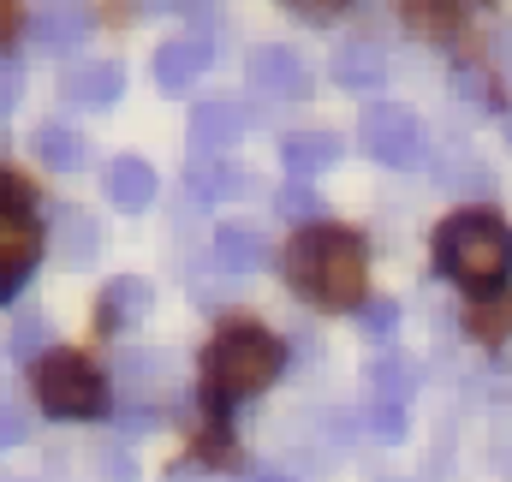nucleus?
Masks as SVG:
<instances>
[{
  "mask_svg": "<svg viewBox=\"0 0 512 482\" xmlns=\"http://www.w3.org/2000/svg\"><path fill=\"white\" fill-rule=\"evenodd\" d=\"M286 280L298 298H310L322 310H364V280H370L364 239L334 221L298 227V239L286 244Z\"/></svg>",
  "mask_w": 512,
  "mask_h": 482,
  "instance_id": "nucleus-1",
  "label": "nucleus"
},
{
  "mask_svg": "<svg viewBox=\"0 0 512 482\" xmlns=\"http://www.w3.org/2000/svg\"><path fill=\"white\" fill-rule=\"evenodd\" d=\"M435 262L465 292H501L512 274V227L489 209H465L435 227Z\"/></svg>",
  "mask_w": 512,
  "mask_h": 482,
  "instance_id": "nucleus-2",
  "label": "nucleus"
},
{
  "mask_svg": "<svg viewBox=\"0 0 512 482\" xmlns=\"http://www.w3.org/2000/svg\"><path fill=\"white\" fill-rule=\"evenodd\" d=\"M280 363H286V346H280L268 328H256V322H227V328L215 334L209 358H203V393H209L215 405H239V399L262 393V387L280 375Z\"/></svg>",
  "mask_w": 512,
  "mask_h": 482,
  "instance_id": "nucleus-3",
  "label": "nucleus"
},
{
  "mask_svg": "<svg viewBox=\"0 0 512 482\" xmlns=\"http://www.w3.org/2000/svg\"><path fill=\"white\" fill-rule=\"evenodd\" d=\"M36 399L54 417H96L108 405V381L78 352H48V358H36Z\"/></svg>",
  "mask_w": 512,
  "mask_h": 482,
  "instance_id": "nucleus-4",
  "label": "nucleus"
},
{
  "mask_svg": "<svg viewBox=\"0 0 512 482\" xmlns=\"http://www.w3.org/2000/svg\"><path fill=\"white\" fill-rule=\"evenodd\" d=\"M358 143L382 161V167H417L423 161V120L411 114V108H387V102H376L370 114H364V125H358Z\"/></svg>",
  "mask_w": 512,
  "mask_h": 482,
  "instance_id": "nucleus-5",
  "label": "nucleus"
},
{
  "mask_svg": "<svg viewBox=\"0 0 512 482\" xmlns=\"http://www.w3.org/2000/svg\"><path fill=\"white\" fill-rule=\"evenodd\" d=\"M42 256V227L30 221L24 203H0V298H12L24 286V274Z\"/></svg>",
  "mask_w": 512,
  "mask_h": 482,
  "instance_id": "nucleus-6",
  "label": "nucleus"
},
{
  "mask_svg": "<svg viewBox=\"0 0 512 482\" xmlns=\"http://www.w3.org/2000/svg\"><path fill=\"white\" fill-rule=\"evenodd\" d=\"M245 137V114L233 102H203L191 114V161H221Z\"/></svg>",
  "mask_w": 512,
  "mask_h": 482,
  "instance_id": "nucleus-7",
  "label": "nucleus"
},
{
  "mask_svg": "<svg viewBox=\"0 0 512 482\" xmlns=\"http://www.w3.org/2000/svg\"><path fill=\"white\" fill-rule=\"evenodd\" d=\"M90 6H78V0H54V6H42V12H30V42L36 48H48V54H66V48H78L84 36H90Z\"/></svg>",
  "mask_w": 512,
  "mask_h": 482,
  "instance_id": "nucleus-8",
  "label": "nucleus"
},
{
  "mask_svg": "<svg viewBox=\"0 0 512 482\" xmlns=\"http://www.w3.org/2000/svg\"><path fill=\"white\" fill-rule=\"evenodd\" d=\"M251 90L286 102V96H304V90H310V72H304V60H298L292 48L268 42V48H256L251 54Z\"/></svg>",
  "mask_w": 512,
  "mask_h": 482,
  "instance_id": "nucleus-9",
  "label": "nucleus"
},
{
  "mask_svg": "<svg viewBox=\"0 0 512 482\" xmlns=\"http://www.w3.org/2000/svg\"><path fill=\"white\" fill-rule=\"evenodd\" d=\"M203 72H209V42H203V36H173V42H161V54H155V84H161L167 96L191 90Z\"/></svg>",
  "mask_w": 512,
  "mask_h": 482,
  "instance_id": "nucleus-10",
  "label": "nucleus"
},
{
  "mask_svg": "<svg viewBox=\"0 0 512 482\" xmlns=\"http://www.w3.org/2000/svg\"><path fill=\"white\" fill-rule=\"evenodd\" d=\"M340 155H346V143H340L334 131H292V137L280 143V161H286V173H292V179H304V185H310L316 173H328Z\"/></svg>",
  "mask_w": 512,
  "mask_h": 482,
  "instance_id": "nucleus-11",
  "label": "nucleus"
},
{
  "mask_svg": "<svg viewBox=\"0 0 512 482\" xmlns=\"http://www.w3.org/2000/svg\"><path fill=\"white\" fill-rule=\"evenodd\" d=\"M102 191H108V203H114L120 215H137V209L155 203V167L137 161V155H120V161L102 173Z\"/></svg>",
  "mask_w": 512,
  "mask_h": 482,
  "instance_id": "nucleus-12",
  "label": "nucleus"
},
{
  "mask_svg": "<svg viewBox=\"0 0 512 482\" xmlns=\"http://www.w3.org/2000/svg\"><path fill=\"white\" fill-rule=\"evenodd\" d=\"M120 90H126L120 60H96V66L66 72V102H78V108H108V102H120Z\"/></svg>",
  "mask_w": 512,
  "mask_h": 482,
  "instance_id": "nucleus-13",
  "label": "nucleus"
},
{
  "mask_svg": "<svg viewBox=\"0 0 512 482\" xmlns=\"http://www.w3.org/2000/svg\"><path fill=\"white\" fill-rule=\"evenodd\" d=\"M268 262V244L256 227L245 221H227V227H215V268H227V274H256Z\"/></svg>",
  "mask_w": 512,
  "mask_h": 482,
  "instance_id": "nucleus-14",
  "label": "nucleus"
},
{
  "mask_svg": "<svg viewBox=\"0 0 512 482\" xmlns=\"http://www.w3.org/2000/svg\"><path fill=\"white\" fill-rule=\"evenodd\" d=\"M149 310V280H137V274H120L108 292H102V334H114V328H126Z\"/></svg>",
  "mask_w": 512,
  "mask_h": 482,
  "instance_id": "nucleus-15",
  "label": "nucleus"
},
{
  "mask_svg": "<svg viewBox=\"0 0 512 482\" xmlns=\"http://www.w3.org/2000/svg\"><path fill=\"white\" fill-rule=\"evenodd\" d=\"M334 78H340L346 90H382L387 60L370 48V42H352V48H340V54H334Z\"/></svg>",
  "mask_w": 512,
  "mask_h": 482,
  "instance_id": "nucleus-16",
  "label": "nucleus"
},
{
  "mask_svg": "<svg viewBox=\"0 0 512 482\" xmlns=\"http://www.w3.org/2000/svg\"><path fill=\"white\" fill-rule=\"evenodd\" d=\"M30 143H36V155H42L48 167H60V173H78V167L90 161V149H84V137H78L72 125H60V120H54V125H42V131H36Z\"/></svg>",
  "mask_w": 512,
  "mask_h": 482,
  "instance_id": "nucleus-17",
  "label": "nucleus"
},
{
  "mask_svg": "<svg viewBox=\"0 0 512 482\" xmlns=\"http://www.w3.org/2000/svg\"><path fill=\"white\" fill-rule=\"evenodd\" d=\"M370 387H376V399H387V405H405V399L417 393V363L411 358H382L376 369H370Z\"/></svg>",
  "mask_w": 512,
  "mask_h": 482,
  "instance_id": "nucleus-18",
  "label": "nucleus"
},
{
  "mask_svg": "<svg viewBox=\"0 0 512 482\" xmlns=\"http://www.w3.org/2000/svg\"><path fill=\"white\" fill-rule=\"evenodd\" d=\"M191 191L197 197H227V191H239V173L227 161H191Z\"/></svg>",
  "mask_w": 512,
  "mask_h": 482,
  "instance_id": "nucleus-19",
  "label": "nucleus"
},
{
  "mask_svg": "<svg viewBox=\"0 0 512 482\" xmlns=\"http://www.w3.org/2000/svg\"><path fill=\"white\" fill-rule=\"evenodd\" d=\"M60 227H66V256H72V268H84V262L96 256V227H90V215L66 209V215H60Z\"/></svg>",
  "mask_w": 512,
  "mask_h": 482,
  "instance_id": "nucleus-20",
  "label": "nucleus"
},
{
  "mask_svg": "<svg viewBox=\"0 0 512 482\" xmlns=\"http://www.w3.org/2000/svg\"><path fill=\"white\" fill-rule=\"evenodd\" d=\"M274 209H280L286 221H316V215H322V197H316V191H310L304 179H292V185H286V191L274 197Z\"/></svg>",
  "mask_w": 512,
  "mask_h": 482,
  "instance_id": "nucleus-21",
  "label": "nucleus"
},
{
  "mask_svg": "<svg viewBox=\"0 0 512 482\" xmlns=\"http://www.w3.org/2000/svg\"><path fill=\"white\" fill-rule=\"evenodd\" d=\"M507 328H512V304H507V298H501V304H477V310H471V334H477V340H489V346H495Z\"/></svg>",
  "mask_w": 512,
  "mask_h": 482,
  "instance_id": "nucleus-22",
  "label": "nucleus"
},
{
  "mask_svg": "<svg viewBox=\"0 0 512 482\" xmlns=\"http://www.w3.org/2000/svg\"><path fill=\"white\" fill-rule=\"evenodd\" d=\"M370 435H376V441H399V435H405V405L376 399V405H370Z\"/></svg>",
  "mask_w": 512,
  "mask_h": 482,
  "instance_id": "nucleus-23",
  "label": "nucleus"
},
{
  "mask_svg": "<svg viewBox=\"0 0 512 482\" xmlns=\"http://www.w3.org/2000/svg\"><path fill=\"white\" fill-rule=\"evenodd\" d=\"M42 340H48V322H42V316H24V322L12 328V358H36Z\"/></svg>",
  "mask_w": 512,
  "mask_h": 482,
  "instance_id": "nucleus-24",
  "label": "nucleus"
},
{
  "mask_svg": "<svg viewBox=\"0 0 512 482\" xmlns=\"http://www.w3.org/2000/svg\"><path fill=\"white\" fill-rule=\"evenodd\" d=\"M18 441H24V411L0 393V447H18Z\"/></svg>",
  "mask_w": 512,
  "mask_h": 482,
  "instance_id": "nucleus-25",
  "label": "nucleus"
},
{
  "mask_svg": "<svg viewBox=\"0 0 512 482\" xmlns=\"http://www.w3.org/2000/svg\"><path fill=\"white\" fill-rule=\"evenodd\" d=\"M393 322H399V304H364V328H370V334H376V340H382V334H393Z\"/></svg>",
  "mask_w": 512,
  "mask_h": 482,
  "instance_id": "nucleus-26",
  "label": "nucleus"
},
{
  "mask_svg": "<svg viewBox=\"0 0 512 482\" xmlns=\"http://www.w3.org/2000/svg\"><path fill=\"white\" fill-rule=\"evenodd\" d=\"M102 477L108 482H137V465H131L126 453H102Z\"/></svg>",
  "mask_w": 512,
  "mask_h": 482,
  "instance_id": "nucleus-27",
  "label": "nucleus"
},
{
  "mask_svg": "<svg viewBox=\"0 0 512 482\" xmlns=\"http://www.w3.org/2000/svg\"><path fill=\"white\" fill-rule=\"evenodd\" d=\"M18 108V66H0V120Z\"/></svg>",
  "mask_w": 512,
  "mask_h": 482,
  "instance_id": "nucleus-28",
  "label": "nucleus"
},
{
  "mask_svg": "<svg viewBox=\"0 0 512 482\" xmlns=\"http://www.w3.org/2000/svg\"><path fill=\"white\" fill-rule=\"evenodd\" d=\"M18 36V0H0V48Z\"/></svg>",
  "mask_w": 512,
  "mask_h": 482,
  "instance_id": "nucleus-29",
  "label": "nucleus"
},
{
  "mask_svg": "<svg viewBox=\"0 0 512 482\" xmlns=\"http://www.w3.org/2000/svg\"><path fill=\"white\" fill-rule=\"evenodd\" d=\"M173 482H221V477H209V471H179Z\"/></svg>",
  "mask_w": 512,
  "mask_h": 482,
  "instance_id": "nucleus-30",
  "label": "nucleus"
},
{
  "mask_svg": "<svg viewBox=\"0 0 512 482\" xmlns=\"http://www.w3.org/2000/svg\"><path fill=\"white\" fill-rule=\"evenodd\" d=\"M251 482H292V477H280V471H256Z\"/></svg>",
  "mask_w": 512,
  "mask_h": 482,
  "instance_id": "nucleus-31",
  "label": "nucleus"
},
{
  "mask_svg": "<svg viewBox=\"0 0 512 482\" xmlns=\"http://www.w3.org/2000/svg\"><path fill=\"white\" fill-rule=\"evenodd\" d=\"M304 6H346V0H304Z\"/></svg>",
  "mask_w": 512,
  "mask_h": 482,
  "instance_id": "nucleus-32",
  "label": "nucleus"
},
{
  "mask_svg": "<svg viewBox=\"0 0 512 482\" xmlns=\"http://www.w3.org/2000/svg\"><path fill=\"white\" fill-rule=\"evenodd\" d=\"M507 143H512V114H507Z\"/></svg>",
  "mask_w": 512,
  "mask_h": 482,
  "instance_id": "nucleus-33",
  "label": "nucleus"
},
{
  "mask_svg": "<svg viewBox=\"0 0 512 482\" xmlns=\"http://www.w3.org/2000/svg\"><path fill=\"white\" fill-rule=\"evenodd\" d=\"M471 6H489V0H471Z\"/></svg>",
  "mask_w": 512,
  "mask_h": 482,
  "instance_id": "nucleus-34",
  "label": "nucleus"
}]
</instances>
